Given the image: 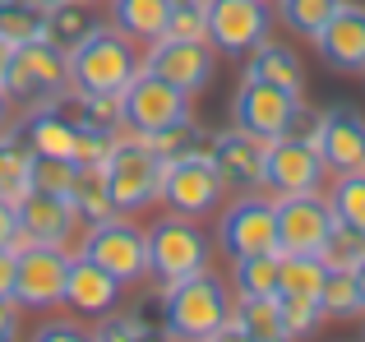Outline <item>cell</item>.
Returning <instances> with one entry per match:
<instances>
[{
	"instance_id": "6da1fadb",
	"label": "cell",
	"mask_w": 365,
	"mask_h": 342,
	"mask_svg": "<svg viewBox=\"0 0 365 342\" xmlns=\"http://www.w3.org/2000/svg\"><path fill=\"white\" fill-rule=\"evenodd\" d=\"M232 287H227L217 273H195V278H180L171 287H162L158 310H162V328L176 342H208L217 328L232 319Z\"/></svg>"
},
{
	"instance_id": "7a4b0ae2",
	"label": "cell",
	"mask_w": 365,
	"mask_h": 342,
	"mask_svg": "<svg viewBox=\"0 0 365 342\" xmlns=\"http://www.w3.org/2000/svg\"><path fill=\"white\" fill-rule=\"evenodd\" d=\"M143 70L139 46L125 33L102 24L88 42H79L70 51V88L93 93V98H120L130 88V79Z\"/></svg>"
},
{
	"instance_id": "3957f363",
	"label": "cell",
	"mask_w": 365,
	"mask_h": 342,
	"mask_svg": "<svg viewBox=\"0 0 365 342\" xmlns=\"http://www.w3.org/2000/svg\"><path fill=\"white\" fill-rule=\"evenodd\" d=\"M148 241V278L158 287H171L180 278H195V273L208 269V254H213V241L199 232L195 217L167 213L143 232Z\"/></svg>"
},
{
	"instance_id": "277c9868",
	"label": "cell",
	"mask_w": 365,
	"mask_h": 342,
	"mask_svg": "<svg viewBox=\"0 0 365 342\" xmlns=\"http://www.w3.org/2000/svg\"><path fill=\"white\" fill-rule=\"evenodd\" d=\"M102 176H107L111 190V204L116 213H143V208L158 204V190H162V157L148 148L143 135H116L107 162H102Z\"/></svg>"
},
{
	"instance_id": "5b68a950",
	"label": "cell",
	"mask_w": 365,
	"mask_h": 342,
	"mask_svg": "<svg viewBox=\"0 0 365 342\" xmlns=\"http://www.w3.org/2000/svg\"><path fill=\"white\" fill-rule=\"evenodd\" d=\"M70 88V56L61 46H51L46 37L19 42L9 56V74H5V93L19 107H46Z\"/></svg>"
},
{
	"instance_id": "8992f818",
	"label": "cell",
	"mask_w": 365,
	"mask_h": 342,
	"mask_svg": "<svg viewBox=\"0 0 365 342\" xmlns=\"http://www.w3.org/2000/svg\"><path fill=\"white\" fill-rule=\"evenodd\" d=\"M222 176H217L213 157L204 153H190L176 157V162H162V190H158V204H167V213L180 217H208L213 208H222Z\"/></svg>"
},
{
	"instance_id": "52a82bcc",
	"label": "cell",
	"mask_w": 365,
	"mask_h": 342,
	"mask_svg": "<svg viewBox=\"0 0 365 342\" xmlns=\"http://www.w3.org/2000/svg\"><path fill=\"white\" fill-rule=\"evenodd\" d=\"M79 254L102 264L120 287L148 278V241H143V227H134L125 213L107 217V222H93L79 241Z\"/></svg>"
},
{
	"instance_id": "ba28073f",
	"label": "cell",
	"mask_w": 365,
	"mask_h": 342,
	"mask_svg": "<svg viewBox=\"0 0 365 342\" xmlns=\"http://www.w3.org/2000/svg\"><path fill=\"white\" fill-rule=\"evenodd\" d=\"M190 98L180 88H171L167 79H158L153 70H139L130 79V88L120 93V120L125 135H158V130L190 120Z\"/></svg>"
},
{
	"instance_id": "9c48e42d",
	"label": "cell",
	"mask_w": 365,
	"mask_h": 342,
	"mask_svg": "<svg viewBox=\"0 0 365 342\" xmlns=\"http://www.w3.org/2000/svg\"><path fill=\"white\" fill-rule=\"evenodd\" d=\"M217 245H222V254H232V259L277 250V204L264 199L259 190L236 195L232 204L222 208V217H217Z\"/></svg>"
},
{
	"instance_id": "30bf717a",
	"label": "cell",
	"mask_w": 365,
	"mask_h": 342,
	"mask_svg": "<svg viewBox=\"0 0 365 342\" xmlns=\"http://www.w3.org/2000/svg\"><path fill=\"white\" fill-rule=\"evenodd\" d=\"M65 273H70V245H24L9 296L24 310L65 306Z\"/></svg>"
},
{
	"instance_id": "8fae6325",
	"label": "cell",
	"mask_w": 365,
	"mask_h": 342,
	"mask_svg": "<svg viewBox=\"0 0 365 342\" xmlns=\"http://www.w3.org/2000/svg\"><path fill=\"white\" fill-rule=\"evenodd\" d=\"M264 37H273L268 0H208V46L222 56H250Z\"/></svg>"
},
{
	"instance_id": "7c38bea8",
	"label": "cell",
	"mask_w": 365,
	"mask_h": 342,
	"mask_svg": "<svg viewBox=\"0 0 365 342\" xmlns=\"http://www.w3.org/2000/svg\"><path fill=\"white\" fill-rule=\"evenodd\" d=\"M143 70H153L158 79H167L171 88H180L185 98L204 93L213 83V46L208 42H185V37H158L143 51Z\"/></svg>"
},
{
	"instance_id": "4fadbf2b",
	"label": "cell",
	"mask_w": 365,
	"mask_h": 342,
	"mask_svg": "<svg viewBox=\"0 0 365 342\" xmlns=\"http://www.w3.org/2000/svg\"><path fill=\"white\" fill-rule=\"evenodd\" d=\"M324 157L314 144H301L292 135H277L273 144H264V190L277 195H305V190L324 185Z\"/></svg>"
},
{
	"instance_id": "5bb4252c",
	"label": "cell",
	"mask_w": 365,
	"mask_h": 342,
	"mask_svg": "<svg viewBox=\"0 0 365 342\" xmlns=\"http://www.w3.org/2000/svg\"><path fill=\"white\" fill-rule=\"evenodd\" d=\"M277 250L287 254H314L324 241V232L333 227V208L319 190L305 195H277Z\"/></svg>"
},
{
	"instance_id": "9a60e30c",
	"label": "cell",
	"mask_w": 365,
	"mask_h": 342,
	"mask_svg": "<svg viewBox=\"0 0 365 342\" xmlns=\"http://www.w3.org/2000/svg\"><path fill=\"white\" fill-rule=\"evenodd\" d=\"M296 102H301L296 93H282V88L259 83V79H241V88L232 98V120H236V130L273 144L277 135H287V120H292Z\"/></svg>"
},
{
	"instance_id": "2e32d148",
	"label": "cell",
	"mask_w": 365,
	"mask_h": 342,
	"mask_svg": "<svg viewBox=\"0 0 365 342\" xmlns=\"http://www.w3.org/2000/svg\"><path fill=\"white\" fill-rule=\"evenodd\" d=\"M208 157H213L227 190H236V195L264 190V139L245 135L236 125L217 130V135H208Z\"/></svg>"
},
{
	"instance_id": "e0dca14e",
	"label": "cell",
	"mask_w": 365,
	"mask_h": 342,
	"mask_svg": "<svg viewBox=\"0 0 365 342\" xmlns=\"http://www.w3.org/2000/svg\"><path fill=\"white\" fill-rule=\"evenodd\" d=\"M310 42L338 74H365V5L342 0Z\"/></svg>"
},
{
	"instance_id": "ac0fdd59",
	"label": "cell",
	"mask_w": 365,
	"mask_h": 342,
	"mask_svg": "<svg viewBox=\"0 0 365 342\" xmlns=\"http://www.w3.org/2000/svg\"><path fill=\"white\" fill-rule=\"evenodd\" d=\"M19 232L33 245H70L79 236V213H74L70 195H46V190H28L19 199Z\"/></svg>"
},
{
	"instance_id": "d6986e66",
	"label": "cell",
	"mask_w": 365,
	"mask_h": 342,
	"mask_svg": "<svg viewBox=\"0 0 365 342\" xmlns=\"http://www.w3.org/2000/svg\"><path fill=\"white\" fill-rule=\"evenodd\" d=\"M319 157L329 171H361L365 167V116L351 102L324 111V130H319Z\"/></svg>"
},
{
	"instance_id": "ffe728a7",
	"label": "cell",
	"mask_w": 365,
	"mask_h": 342,
	"mask_svg": "<svg viewBox=\"0 0 365 342\" xmlns=\"http://www.w3.org/2000/svg\"><path fill=\"white\" fill-rule=\"evenodd\" d=\"M65 306L79 315H111L120 306V282L111 278L102 264L88 254H70V273H65Z\"/></svg>"
},
{
	"instance_id": "44dd1931",
	"label": "cell",
	"mask_w": 365,
	"mask_h": 342,
	"mask_svg": "<svg viewBox=\"0 0 365 342\" xmlns=\"http://www.w3.org/2000/svg\"><path fill=\"white\" fill-rule=\"evenodd\" d=\"M245 79L273 83V88L301 98V93H305V61L296 56V46L277 42V37H264V42L245 56Z\"/></svg>"
},
{
	"instance_id": "7402d4cb",
	"label": "cell",
	"mask_w": 365,
	"mask_h": 342,
	"mask_svg": "<svg viewBox=\"0 0 365 342\" xmlns=\"http://www.w3.org/2000/svg\"><path fill=\"white\" fill-rule=\"evenodd\" d=\"M98 28H102L98 0H61V5H51L42 14V37L51 46H61L65 56H70L79 42H88Z\"/></svg>"
},
{
	"instance_id": "603a6c76",
	"label": "cell",
	"mask_w": 365,
	"mask_h": 342,
	"mask_svg": "<svg viewBox=\"0 0 365 342\" xmlns=\"http://www.w3.org/2000/svg\"><path fill=\"white\" fill-rule=\"evenodd\" d=\"M176 0H107L111 28L125 33L134 46H148L158 37H167V19Z\"/></svg>"
},
{
	"instance_id": "cb8c5ba5",
	"label": "cell",
	"mask_w": 365,
	"mask_h": 342,
	"mask_svg": "<svg viewBox=\"0 0 365 342\" xmlns=\"http://www.w3.org/2000/svg\"><path fill=\"white\" fill-rule=\"evenodd\" d=\"M19 135H24V144L33 153H51V157H74V144H79V130L56 107H28Z\"/></svg>"
},
{
	"instance_id": "d4e9b609",
	"label": "cell",
	"mask_w": 365,
	"mask_h": 342,
	"mask_svg": "<svg viewBox=\"0 0 365 342\" xmlns=\"http://www.w3.org/2000/svg\"><path fill=\"white\" fill-rule=\"evenodd\" d=\"M70 204H74V213H79L83 227L116 217V204H111V190H107L102 167H79V176H74V185H70Z\"/></svg>"
},
{
	"instance_id": "484cf974",
	"label": "cell",
	"mask_w": 365,
	"mask_h": 342,
	"mask_svg": "<svg viewBox=\"0 0 365 342\" xmlns=\"http://www.w3.org/2000/svg\"><path fill=\"white\" fill-rule=\"evenodd\" d=\"M324 259L319 254H287L277 250V296H319L324 287Z\"/></svg>"
},
{
	"instance_id": "4316f807",
	"label": "cell",
	"mask_w": 365,
	"mask_h": 342,
	"mask_svg": "<svg viewBox=\"0 0 365 342\" xmlns=\"http://www.w3.org/2000/svg\"><path fill=\"white\" fill-rule=\"evenodd\" d=\"M28 162H33V148L24 144V135L5 130L0 135V199L19 204L28 195Z\"/></svg>"
},
{
	"instance_id": "83f0119b",
	"label": "cell",
	"mask_w": 365,
	"mask_h": 342,
	"mask_svg": "<svg viewBox=\"0 0 365 342\" xmlns=\"http://www.w3.org/2000/svg\"><path fill=\"white\" fill-rule=\"evenodd\" d=\"M232 319L255 333V342H292L282 333V310H277V296H236L232 301Z\"/></svg>"
},
{
	"instance_id": "f1b7e54d",
	"label": "cell",
	"mask_w": 365,
	"mask_h": 342,
	"mask_svg": "<svg viewBox=\"0 0 365 342\" xmlns=\"http://www.w3.org/2000/svg\"><path fill=\"white\" fill-rule=\"evenodd\" d=\"M319 310H324V319H361L365 306H361L356 273H351V269H329V273H324Z\"/></svg>"
},
{
	"instance_id": "f546056e",
	"label": "cell",
	"mask_w": 365,
	"mask_h": 342,
	"mask_svg": "<svg viewBox=\"0 0 365 342\" xmlns=\"http://www.w3.org/2000/svg\"><path fill=\"white\" fill-rule=\"evenodd\" d=\"M232 291L236 296H277V250L232 259Z\"/></svg>"
},
{
	"instance_id": "4dcf8cb0",
	"label": "cell",
	"mask_w": 365,
	"mask_h": 342,
	"mask_svg": "<svg viewBox=\"0 0 365 342\" xmlns=\"http://www.w3.org/2000/svg\"><path fill=\"white\" fill-rule=\"evenodd\" d=\"M143 139H148V148L162 157V162H176V157H190V153H204L208 148V130L199 125L195 116L176 120V125L158 130V135H143Z\"/></svg>"
},
{
	"instance_id": "1f68e13d",
	"label": "cell",
	"mask_w": 365,
	"mask_h": 342,
	"mask_svg": "<svg viewBox=\"0 0 365 342\" xmlns=\"http://www.w3.org/2000/svg\"><path fill=\"white\" fill-rule=\"evenodd\" d=\"M314 254L324 259V269H356V264L365 259V232L333 217V227L324 232V241H319Z\"/></svg>"
},
{
	"instance_id": "d6a6232c",
	"label": "cell",
	"mask_w": 365,
	"mask_h": 342,
	"mask_svg": "<svg viewBox=\"0 0 365 342\" xmlns=\"http://www.w3.org/2000/svg\"><path fill=\"white\" fill-rule=\"evenodd\" d=\"M329 208H333L338 222L365 232V167L361 171H338V180H333V190H329Z\"/></svg>"
},
{
	"instance_id": "836d02e7",
	"label": "cell",
	"mask_w": 365,
	"mask_h": 342,
	"mask_svg": "<svg viewBox=\"0 0 365 342\" xmlns=\"http://www.w3.org/2000/svg\"><path fill=\"white\" fill-rule=\"evenodd\" d=\"M93 342H176L162 324H148L143 315H102L93 328Z\"/></svg>"
},
{
	"instance_id": "e575fe53",
	"label": "cell",
	"mask_w": 365,
	"mask_h": 342,
	"mask_svg": "<svg viewBox=\"0 0 365 342\" xmlns=\"http://www.w3.org/2000/svg\"><path fill=\"white\" fill-rule=\"evenodd\" d=\"M79 162L74 157H51V153H33L28 162V190H46V195H70Z\"/></svg>"
},
{
	"instance_id": "d590c367",
	"label": "cell",
	"mask_w": 365,
	"mask_h": 342,
	"mask_svg": "<svg viewBox=\"0 0 365 342\" xmlns=\"http://www.w3.org/2000/svg\"><path fill=\"white\" fill-rule=\"evenodd\" d=\"M42 14L46 9H37L33 0H0V37L14 46L42 37Z\"/></svg>"
},
{
	"instance_id": "8d00e7d4",
	"label": "cell",
	"mask_w": 365,
	"mask_h": 342,
	"mask_svg": "<svg viewBox=\"0 0 365 342\" xmlns=\"http://www.w3.org/2000/svg\"><path fill=\"white\" fill-rule=\"evenodd\" d=\"M338 5H342V0H277V19H282L292 33L314 37L324 24H329V14Z\"/></svg>"
},
{
	"instance_id": "74e56055",
	"label": "cell",
	"mask_w": 365,
	"mask_h": 342,
	"mask_svg": "<svg viewBox=\"0 0 365 342\" xmlns=\"http://www.w3.org/2000/svg\"><path fill=\"white\" fill-rule=\"evenodd\" d=\"M277 310H282V333L287 338H310L319 328L324 310H319V296H277Z\"/></svg>"
},
{
	"instance_id": "f35d334b",
	"label": "cell",
	"mask_w": 365,
	"mask_h": 342,
	"mask_svg": "<svg viewBox=\"0 0 365 342\" xmlns=\"http://www.w3.org/2000/svg\"><path fill=\"white\" fill-rule=\"evenodd\" d=\"M167 37L185 42H208V0H176L167 19Z\"/></svg>"
},
{
	"instance_id": "ab89813d",
	"label": "cell",
	"mask_w": 365,
	"mask_h": 342,
	"mask_svg": "<svg viewBox=\"0 0 365 342\" xmlns=\"http://www.w3.org/2000/svg\"><path fill=\"white\" fill-rule=\"evenodd\" d=\"M319 130H324V111L310 107V102H296L292 120H287V135L301 139V144H319Z\"/></svg>"
},
{
	"instance_id": "60d3db41",
	"label": "cell",
	"mask_w": 365,
	"mask_h": 342,
	"mask_svg": "<svg viewBox=\"0 0 365 342\" xmlns=\"http://www.w3.org/2000/svg\"><path fill=\"white\" fill-rule=\"evenodd\" d=\"M28 342H93V328L79 319H46L42 328H33Z\"/></svg>"
},
{
	"instance_id": "b9f144b4",
	"label": "cell",
	"mask_w": 365,
	"mask_h": 342,
	"mask_svg": "<svg viewBox=\"0 0 365 342\" xmlns=\"http://www.w3.org/2000/svg\"><path fill=\"white\" fill-rule=\"evenodd\" d=\"M0 245H9V250H24V245H33L24 232H19V208L9 204V199H0Z\"/></svg>"
},
{
	"instance_id": "7bdbcfd3",
	"label": "cell",
	"mask_w": 365,
	"mask_h": 342,
	"mask_svg": "<svg viewBox=\"0 0 365 342\" xmlns=\"http://www.w3.org/2000/svg\"><path fill=\"white\" fill-rule=\"evenodd\" d=\"M24 338V306L14 296H0V342H19Z\"/></svg>"
},
{
	"instance_id": "ee69618b",
	"label": "cell",
	"mask_w": 365,
	"mask_h": 342,
	"mask_svg": "<svg viewBox=\"0 0 365 342\" xmlns=\"http://www.w3.org/2000/svg\"><path fill=\"white\" fill-rule=\"evenodd\" d=\"M14 269H19V254L9 245H0V296L14 291Z\"/></svg>"
},
{
	"instance_id": "f6af8a7d",
	"label": "cell",
	"mask_w": 365,
	"mask_h": 342,
	"mask_svg": "<svg viewBox=\"0 0 365 342\" xmlns=\"http://www.w3.org/2000/svg\"><path fill=\"white\" fill-rule=\"evenodd\" d=\"M208 342H255V333H250V328L241 324V319H227V324L217 328V333L208 338Z\"/></svg>"
},
{
	"instance_id": "bcb514c9",
	"label": "cell",
	"mask_w": 365,
	"mask_h": 342,
	"mask_svg": "<svg viewBox=\"0 0 365 342\" xmlns=\"http://www.w3.org/2000/svg\"><path fill=\"white\" fill-rule=\"evenodd\" d=\"M14 107H19V102L9 98V93H5V83H0V135H5V130L14 125Z\"/></svg>"
},
{
	"instance_id": "7dc6e473",
	"label": "cell",
	"mask_w": 365,
	"mask_h": 342,
	"mask_svg": "<svg viewBox=\"0 0 365 342\" xmlns=\"http://www.w3.org/2000/svg\"><path fill=\"white\" fill-rule=\"evenodd\" d=\"M9 56H14V42L0 37V83H5V74H9Z\"/></svg>"
},
{
	"instance_id": "c3c4849f",
	"label": "cell",
	"mask_w": 365,
	"mask_h": 342,
	"mask_svg": "<svg viewBox=\"0 0 365 342\" xmlns=\"http://www.w3.org/2000/svg\"><path fill=\"white\" fill-rule=\"evenodd\" d=\"M351 273H356V287H361V306H365V259L356 264V269H351Z\"/></svg>"
},
{
	"instance_id": "681fc988",
	"label": "cell",
	"mask_w": 365,
	"mask_h": 342,
	"mask_svg": "<svg viewBox=\"0 0 365 342\" xmlns=\"http://www.w3.org/2000/svg\"><path fill=\"white\" fill-rule=\"evenodd\" d=\"M33 5H37V9H51V5H61V0H33Z\"/></svg>"
}]
</instances>
